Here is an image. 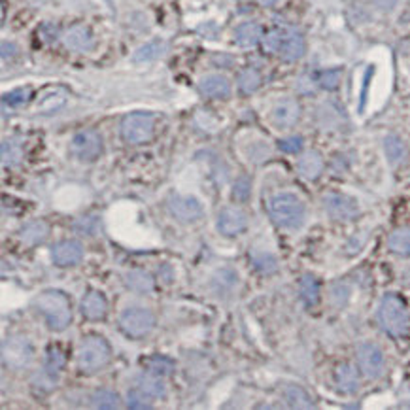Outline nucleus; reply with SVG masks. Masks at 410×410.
Listing matches in <instances>:
<instances>
[{"instance_id": "obj_11", "label": "nucleus", "mask_w": 410, "mask_h": 410, "mask_svg": "<svg viewBox=\"0 0 410 410\" xmlns=\"http://www.w3.org/2000/svg\"><path fill=\"white\" fill-rule=\"evenodd\" d=\"M169 210L182 223H192L203 218V205L192 195H172L169 198Z\"/></svg>"}, {"instance_id": "obj_46", "label": "nucleus", "mask_w": 410, "mask_h": 410, "mask_svg": "<svg viewBox=\"0 0 410 410\" xmlns=\"http://www.w3.org/2000/svg\"><path fill=\"white\" fill-rule=\"evenodd\" d=\"M348 299H350V288L346 283H337L333 288V303L337 306H342V304L348 303Z\"/></svg>"}, {"instance_id": "obj_14", "label": "nucleus", "mask_w": 410, "mask_h": 410, "mask_svg": "<svg viewBox=\"0 0 410 410\" xmlns=\"http://www.w3.org/2000/svg\"><path fill=\"white\" fill-rule=\"evenodd\" d=\"M248 227V216L239 208H223L218 216V231L225 236H236Z\"/></svg>"}, {"instance_id": "obj_26", "label": "nucleus", "mask_w": 410, "mask_h": 410, "mask_svg": "<svg viewBox=\"0 0 410 410\" xmlns=\"http://www.w3.org/2000/svg\"><path fill=\"white\" fill-rule=\"evenodd\" d=\"M283 399L288 401L291 409H314V401H312L310 393L303 386H295V384L286 386Z\"/></svg>"}, {"instance_id": "obj_18", "label": "nucleus", "mask_w": 410, "mask_h": 410, "mask_svg": "<svg viewBox=\"0 0 410 410\" xmlns=\"http://www.w3.org/2000/svg\"><path fill=\"white\" fill-rule=\"evenodd\" d=\"M198 91L208 99H227L231 95V84L225 76L214 74V76H206V78L201 80Z\"/></svg>"}, {"instance_id": "obj_16", "label": "nucleus", "mask_w": 410, "mask_h": 410, "mask_svg": "<svg viewBox=\"0 0 410 410\" xmlns=\"http://www.w3.org/2000/svg\"><path fill=\"white\" fill-rule=\"evenodd\" d=\"M301 118V106L295 99H282L276 102L272 110V120L278 127L288 129L293 127Z\"/></svg>"}, {"instance_id": "obj_5", "label": "nucleus", "mask_w": 410, "mask_h": 410, "mask_svg": "<svg viewBox=\"0 0 410 410\" xmlns=\"http://www.w3.org/2000/svg\"><path fill=\"white\" fill-rule=\"evenodd\" d=\"M35 360L32 342L25 335H12L2 342V363L14 371L27 369Z\"/></svg>"}, {"instance_id": "obj_50", "label": "nucleus", "mask_w": 410, "mask_h": 410, "mask_svg": "<svg viewBox=\"0 0 410 410\" xmlns=\"http://www.w3.org/2000/svg\"><path fill=\"white\" fill-rule=\"evenodd\" d=\"M257 2H259L261 6H267V8H270V6H274V4H278V0H257Z\"/></svg>"}, {"instance_id": "obj_8", "label": "nucleus", "mask_w": 410, "mask_h": 410, "mask_svg": "<svg viewBox=\"0 0 410 410\" xmlns=\"http://www.w3.org/2000/svg\"><path fill=\"white\" fill-rule=\"evenodd\" d=\"M357 365L367 378H378L386 367V360H384V352L380 350V346L375 342L360 344L357 346Z\"/></svg>"}, {"instance_id": "obj_3", "label": "nucleus", "mask_w": 410, "mask_h": 410, "mask_svg": "<svg viewBox=\"0 0 410 410\" xmlns=\"http://www.w3.org/2000/svg\"><path fill=\"white\" fill-rule=\"evenodd\" d=\"M378 322L388 335L401 339L404 335H409L410 329L409 306L399 295L388 293V295H384L380 306H378Z\"/></svg>"}, {"instance_id": "obj_4", "label": "nucleus", "mask_w": 410, "mask_h": 410, "mask_svg": "<svg viewBox=\"0 0 410 410\" xmlns=\"http://www.w3.org/2000/svg\"><path fill=\"white\" fill-rule=\"evenodd\" d=\"M112 360V348L106 342L104 337L100 335H89L82 340V344L78 348V369L82 373H97L100 369H104Z\"/></svg>"}, {"instance_id": "obj_6", "label": "nucleus", "mask_w": 410, "mask_h": 410, "mask_svg": "<svg viewBox=\"0 0 410 410\" xmlns=\"http://www.w3.org/2000/svg\"><path fill=\"white\" fill-rule=\"evenodd\" d=\"M156 118L148 112L127 113L121 121V136L129 144H144L153 136Z\"/></svg>"}, {"instance_id": "obj_10", "label": "nucleus", "mask_w": 410, "mask_h": 410, "mask_svg": "<svg viewBox=\"0 0 410 410\" xmlns=\"http://www.w3.org/2000/svg\"><path fill=\"white\" fill-rule=\"evenodd\" d=\"M324 210L335 221H350L354 219L360 212V206L355 203V198L340 193H327L324 197Z\"/></svg>"}, {"instance_id": "obj_7", "label": "nucleus", "mask_w": 410, "mask_h": 410, "mask_svg": "<svg viewBox=\"0 0 410 410\" xmlns=\"http://www.w3.org/2000/svg\"><path fill=\"white\" fill-rule=\"evenodd\" d=\"M120 327L121 331L125 333L127 337H131V339H142V337H146V335L153 331L156 316L148 308L133 306V308H127L120 316Z\"/></svg>"}, {"instance_id": "obj_36", "label": "nucleus", "mask_w": 410, "mask_h": 410, "mask_svg": "<svg viewBox=\"0 0 410 410\" xmlns=\"http://www.w3.org/2000/svg\"><path fill=\"white\" fill-rule=\"evenodd\" d=\"M30 99H32V89H30V87H17L14 91L4 95V97H2V102H4V104H10L12 108H17L27 104Z\"/></svg>"}, {"instance_id": "obj_2", "label": "nucleus", "mask_w": 410, "mask_h": 410, "mask_svg": "<svg viewBox=\"0 0 410 410\" xmlns=\"http://www.w3.org/2000/svg\"><path fill=\"white\" fill-rule=\"evenodd\" d=\"M270 219L282 229H299L306 219V206L293 193H278L267 203Z\"/></svg>"}, {"instance_id": "obj_30", "label": "nucleus", "mask_w": 410, "mask_h": 410, "mask_svg": "<svg viewBox=\"0 0 410 410\" xmlns=\"http://www.w3.org/2000/svg\"><path fill=\"white\" fill-rule=\"evenodd\" d=\"M389 250L397 255H410V227H399L389 234Z\"/></svg>"}, {"instance_id": "obj_34", "label": "nucleus", "mask_w": 410, "mask_h": 410, "mask_svg": "<svg viewBox=\"0 0 410 410\" xmlns=\"http://www.w3.org/2000/svg\"><path fill=\"white\" fill-rule=\"evenodd\" d=\"M318 121L324 129H335L340 125L342 113H340V110L335 104H324V106L319 108Z\"/></svg>"}, {"instance_id": "obj_12", "label": "nucleus", "mask_w": 410, "mask_h": 410, "mask_svg": "<svg viewBox=\"0 0 410 410\" xmlns=\"http://www.w3.org/2000/svg\"><path fill=\"white\" fill-rule=\"evenodd\" d=\"M51 259L57 267H74L84 259V246L78 241H63L51 248Z\"/></svg>"}, {"instance_id": "obj_19", "label": "nucleus", "mask_w": 410, "mask_h": 410, "mask_svg": "<svg viewBox=\"0 0 410 410\" xmlns=\"http://www.w3.org/2000/svg\"><path fill=\"white\" fill-rule=\"evenodd\" d=\"M82 314L87 319H102L108 314V301L100 291H89L82 299Z\"/></svg>"}, {"instance_id": "obj_43", "label": "nucleus", "mask_w": 410, "mask_h": 410, "mask_svg": "<svg viewBox=\"0 0 410 410\" xmlns=\"http://www.w3.org/2000/svg\"><path fill=\"white\" fill-rule=\"evenodd\" d=\"M250 195H252V180L248 176H241L233 185V198L244 203L250 198Z\"/></svg>"}, {"instance_id": "obj_42", "label": "nucleus", "mask_w": 410, "mask_h": 410, "mask_svg": "<svg viewBox=\"0 0 410 410\" xmlns=\"http://www.w3.org/2000/svg\"><path fill=\"white\" fill-rule=\"evenodd\" d=\"M57 378H59L57 373H51V371H48V369H42L40 373H36L32 382H35L36 388L44 389V391H50V389H53V386L57 384Z\"/></svg>"}, {"instance_id": "obj_39", "label": "nucleus", "mask_w": 410, "mask_h": 410, "mask_svg": "<svg viewBox=\"0 0 410 410\" xmlns=\"http://www.w3.org/2000/svg\"><path fill=\"white\" fill-rule=\"evenodd\" d=\"M252 261H254V267L257 270H261L265 274H272L278 270V261H276L274 255L265 254V252H259V254L252 255Z\"/></svg>"}, {"instance_id": "obj_20", "label": "nucleus", "mask_w": 410, "mask_h": 410, "mask_svg": "<svg viewBox=\"0 0 410 410\" xmlns=\"http://www.w3.org/2000/svg\"><path fill=\"white\" fill-rule=\"evenodd\" d=\"M335 384H337V389L340 393H355L360 389V376H357V371H355L350 363H342L337 367L335 371Z\"/></svg>"}, {"instance_id": "obj_32", "label": "nucleus", "mask_w": 410, "mask_h": 410, "mask_svg": "<svg viewBox=\"0 0 410 410\" xmlns=\"http://www.w3.org/2000/svg\"><path fill=\"white\" fill-rule=\"evenodd\" d=\"M23 159V148L21 144L15 140H4L2 142V165L4 167H17Z\"/></svg>"}, {"instance_id": "obj_21", "label": "nucleus", "mask_w": 410, "mask_h": 410, "mask_svg": "<svg viewBox=\"0 0 410 410\" xmlns=\"http://www.w3.org/2000/svg\"><path fill=\"white\" fill-rule=\"evenodd\" d=\"M234 40H236V44H239L241 48H244V50L254 48V46H257V44L263 40L261 25L255 21L242 23V25H239V28H236V32H234Z\"/></svg>"}, {"instance_id": "obj_1", "label": "nucleus", "mask_w": 410, "mask_h": 410, "mask_svg": "<svg viewBox=\"0 0 410 410\" xmlns=\"http://www.w3.org/2000/svg\"><path fill=\"white\" fill-rule=\"evenodd\" d=\"M36 312L46 319L51 331H64L72 322L71 299L59 290L42 291L35 299Z\"/></svg>"}, {"instance_id": "obj_33", "label": "nucleus", "mask_w": 410, "mask_h": 410, "mask_svg": "<svg viewBox=\"0 0 410 410\" xmlns=\"http://www.w3.org/2000/svg\"><path fill=\"white\" fill-rule=\"evenodd\" d=\"M261 87V74L255 71V68H244V71L239 74V89H241L244 95H250V93L257 91Z\"/></svg>"}, {"instance_id": "obj_24", "label": "nucleus", "mask_w": 410, "mask_h": 410, "mask_svg": "<svg viewBox=\"0 0 410 410\" xmlns=\"http://www.w3.org/2000/svg\"><path fill=\"white\" fill-rule=\"evenodd\" d=\"M64 104H66V91L61 89V87H57V89H48L44 93L36 108H38V112L42 113H53L57 110H61Z\"/></svg>"}, {"instance_id": "obj_23", "label": "nucleus", "mask_w": 410, "mask_h": 410, "mask_svg": "<svg viewBox=\"0 0 410 410\" xmlns=\"http://www.w3.org/2000/svg\"><path fill=\"white\" fill-rule=\"evenodd\" d=\"M136 386L149 397L167 395V386H165L163 382V376L153 375V373H149V371H144V373L136 378Z\"/></svg>"}, {"instance_id": "obj_44", "label": "nucleus", "mask_w": 410, "mask_h": 410, "mask_svg": "<svg viewBox=\"0 0 410 410\" xmlns=\"http://www.w3.org/2000/svg\"><path fill=\"white\" fill-rule=\"evenodd\" d=\"M303 138L301 136H288V138H283V140L278 142V148L282 149L283 153H299L301 149H303Z\"/></svg>"}, {"instance_id": "obj_38", "label": "nucleus", "mask_w": 410, "mask_h": 410, "mask_svg": "<svg viewBox=\"0 0 410 410\" xmlns=\"http://www.w3.org/2000/svg\"><path fill=\"white\" fill-rule=\"evenodd\" d=\"M64 352L59 346H50L48 348V352H46V363H44V369H48L51 373H57L59 375V371L64 367Z\"/></svg>"}, {"instance_id": "obj_17", "label": "nucleus", "mask_w": 410, "mask_h": 410, "mask_svg": "<svg viewBox=\"0 0 410 410\" xmlns=\"http://www.w3.org/2000/svg\"><path fill=\"white\" fill-rule=\"evenodd\" d=\"M326 169V161L324 157L318 151H306L301 156V159L297 161V170L299 174L308 180V182H314L322 176V172Z\"/></svg>"}, {"instance_id": "obj_40", "label": "nucleus", "mask_w": 410, "mask_h": 410, "mask_svg": "<svg viewBox=\"0 0 410 410\" xmlns=\"http://www.w3.org/2000/svg\"><path fill=\"white\" fill-rule=\"evenodd\" d=\"M282 38H283V28H272L270 32L263 36V50L267 53H274L278 55L280 51V46H282Z\"/></svg>"}, {"instance_id": "obj_13", "label": "nucleus", "mask_w": 410, "mask_h": 410, "mask_svg": "<svg viewBox=\"0 0 410 410\" xmlns=\"http://www.w3.org/2000/svg\"><path fill=\"white\" fill-rule=\"evenodd\" d=\"M304 53H306V42H304L303 35L297 32V30H293V28H283L282 46H280V51H278V55L282 57V61L295 63Z\"/></svg>"}, {"instance_id": "obj_31", "label": "nucleus", "mask_w": 410, "mask_h": 410, "mask_svg": "<svg viewBox=\"0 0 410 410\" xmlns=\"http://www.w3.org/2000/svg\"><path fill=\"white\" fill-rule=\"evenodd\" d=\"M91 404L95 409H104V410H113L120 409L121 399L118 393H113L110 389H97L91 395Z\"/></svg>"}, {"instance_id": "obj_15", "label": "nucleus", "mask_w": 410, "mask_h": 410, "mask_svg": "<svg viewBox=\"0 0 410 410\" xmlns=\"http://www.w3.org/2000/svg\"><path fill=\"white\" fill-rule=\"evenodd\" d=\"M63 42L68 50L78 51V53H85V51H91L95 48L93 32L85 25H76V27L68 28L64 32Z\"/></svg>"}, {"instance_id": "obj_9", "label": "nucleus", "mask_w": 410, "mask_h": 410, "mask_svg": "<svg viewBox=\"0 0 410 410\" xmlns=\"http://www.w3.org/2000/svg\"><path fill=\"white\" fill-rule=\"evenodd\" d=\"M71 151L82 161H95L102 153V138L97 131H80L72 138Z\"/></svg>"}, {"instance_id": "obj_45", "label": "nucleus", "mask_w": 410, "mask_h": 410, "mask_svg": "<svg viewBox=\"0 0 410 410\" xmlns=\"http://www.w3.org/2000/svg\"><path fill=\"white\" fill-rule=\"evenodd\" d=\"M239 280V276L236 272H233L231 269H223L219 270L218 274L214 276V283H219L221 286V290H229V288H233L234 283Z\"/></svg>"}, {"instance_id": "obj_22", "label": "nucleus", "mask_w": 410, "mask_h": 410, "mask_svg": "<svg viewBox=\"0 0 410 410\" xmlns=\"http://www.w3.org/2000/svg\"><path fill=\"white\" fill-rule=\"evenodd\" d=\"M19 236H21V241L25 242V244H30V246L42 244V242L50 236V225H48L46 221H42V219L28 221V223H25V225L21 227Z\"/></svg>"}, {"instance_id": "obj_27", "label": "nucleus", "mask_w": 410, "mask_h": 410, "mask_svg": "<svg viewBox=\"0 0 410 410\" xmlns=\"http://www.w3.org/2000/svg\"><path fill=\"white\" fill-rule=\"evenodd\" d=\"M167 51V42L163 40H151V42L144 44L138 50L133 53V61L135 63H149V61H157L159 57L165 55Z\"/></svg>"}, {"instance_id": "obj_25", "label": "nucleus", "mask_w": 410, "mask_h": 410, "mask_svg": "<svg viewBox=\"0 0 410 410\" xmlns=\"http://www.w3.org/2000/svg\"><path fill=\"white\" fill-rule=\"evenodd\" d=\"M384 153L391 165H401L409 156V149L403 138H399L397 135H388L384 138Z\"/></svg>"}, {"instance_id": "obj_49", "label": "nucleus", "mask_w": 410, "mask_h": 410, "mask_svg": "<svg viewBox=\"0 0 410 410\" xmlns=\"http://www.w3.org/2000/svg\"><path fill=\"white\" fill-rule=\"evenodd\" d=\"M297 87H299V91H303L308 95V93H312V80H308L306 76H303V78L299 80Z\"/></svg>"}, {"instance_id": "obj_29", "label": "nucleus", "mask_w": 410, "mask_h": 410, "mask_svg": "<svg viewBox=\"0 0 410 410\" xmlns=\"http://www.w3.org/2000/svg\"><path fill=\"white\" fill-rule=\"evenodd\" d=\"M299 293L306 306H314L319 301V282L316 276L304 274L299 282Z\"/></svg>"}, {"instance_id": "obj_37", "label": "nucleus", "mask_w": 410, "mask_h": 410, "mask_svg": "<svg viewBox=\"0 0 410 410\" xmlns=\"http://www.w3.org/2000/svg\"><path fill=\"white\" fill-rule=\"evenodd\" d=\"M340 78H342V71L340 68H327V71H322L316 76V82L322 89H327V91H333L337 89L340 84Z\"/></svg>"}, {"instance_id": "obj_41", "label": "nucleus", "mask_w": 410, "mask_h": 410, "mask_svg": "<svg viewBox=\"0 0 410 410\" xmlns=\"http://www.w3.org/2000/svg\"><path fill=\"white\" fill-rule=\"evenodd\" d=\"M148 397L142 389H131L127 393V407L129 409H135V410H146V409H153V404L149 403Z\"/></svg>"}, {"instance_id": "obj_47", "label": "nucleus", "mask_w": 410, "mask_h": 410, "mask_svg": "<svg viewBox=\"0 0 410 410\" xmlns=\"http://www.w3.org/2000/svg\"><path fill=\"white\" fill-rule=\"evenodd\" d=\"M373 2H375L380 10H384V12H389V10H393V8L397 6L399 0H373Z\"/></svg>"}, {"instance_id": "obj_35", "label": "nucleus", "mask_w": 410, "mask_h": 410, "mask_svg": "<svg viewBox=\"0 0 410 410\" xmlns=\"http://www.w3.org/2000/svg\"><path fill=\"white\" fill-rule=\"evenodd\" d=\"M144 365L148 369L149 373H153V375L159 376H169L172 371H174V363L169 357H165V355H153V357H149L148 361H144Z\"/></svg>"}, {"instance_id": "obj_48", "label": "nucleus", "mask_w": 410, "mask_h": 410, "mask_svg": "<svg viewBox=\"0 0 410 410\" xmlns=\"http://www.w3.org/2000/svg\"><path fill=\"white\" fill-rule=\"evenodd\" d=\"M17 53V48H15V44H8L2 42V59L6 61L8 57H14Z\"/></svg>"}, {"instance_id": "obj_28", "label": "nucleus", "mask_w": 410, "mask_h": 410, "mask_svg": "<svg viewBox=\"0 0 410 410\" xmlns=\"http://www.w3.org/2000/svg\"><path fill=\"white\" fill-rule=\"evenodd\" d=\"M125 286L136 293H149V291H153L156 282H153L151 274L144 272V270H129L125 272Z\"/></svg>"}]
</instances>
